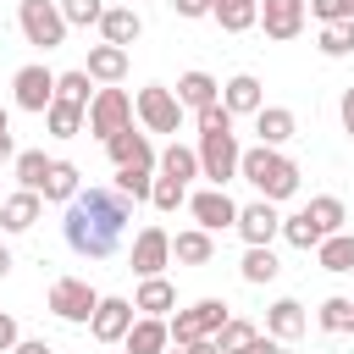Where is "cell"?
<instances>
[{
  "label": "cell",
  "mask_w": 354,
  "mask_h": 354,
  "mask_svg": "<svg viewBox=\"0 0 354 354\" xmlns=\"http://www.w3.org/2000/svg\"><path fill=\"white\" fill-rule=\"evenodd\" d=\"M127 221H133V199H122L116 188H77V199L61 216V238L83 260H111Z\"/></svg>",
  "instance_id": "1"
},
{
  "label": "cell",
  "mask_w": 354,
  "mask_h": 354,
  "mask_svg": "<svg viewBox=\"0 0 354 354\" xmlns=\"http://www.w3.org/2000/svg\"><path fill=\"white\" fill-rule=\"evenodd\" d=\"M238 177H243L260 199H271V205H282V199L299 194V166H293L282 149H266V144H254V149L238 155Z\"/></svg>",
  "instance_id": "2"
},
{
  "label": "cell",
  "mask_w": 354,
  "mask_h": 354,
  "mask_svg": "<svg viewBox=\"0 0 354 354\" xmlns=\"http://www.w3.org/2000/svg\"><path fill=\"white\" fill-rule=\"evenodd\" d=\"M122 127H133V94L127 88H94L88 111H83V133H94L100 144L116 138Z\"/></svg>",
  "instance_id": "3"
},
{
  "label": "cell",
  "mask_w": 354,
  "mask_h": 354,
  "mask_svg": "<svg viewBox=\"0 0 354 354\" xmlns=\"http://www.w3.org/2000/svg\"><path fill=\"white\" fill-rule=\"evenodd\" d=\"M227 299H194L188 310H177L171 321H166V332H171V343L183 348V343H199V337H216L221 326H227Z\"/></svg>",
  "instance_id": "4"
},
{
  "label": "cell",
  "mask_w": 354,
  "mask_h": 354,
  "mask_svg": "<svg viewBox=\"0 0 354 354\" xmlns=\"http://www.w3.org/2000/svg\"><path fill=\"white\" fill-rule=\"evenodd\" d=\"M17 28H22V39L39 44V50H61V44H66V17H61L55 0H22V6H17Z\"/></svg>",
  "instance_id": "5"
},
{
  "label": "cell",
  "mask_w": 354,
  "mask_h": 354,
  "mask_svg": "<svg viewBox=\"0 0 354 354\" xmlns=\"http://www.w3.org/2000/svg\"><path fill=\"white\" fill-rule=\"evenodd\" d=\"M194 155H199V177H210V188H227L232 177H238V133H199V144H194Z\"/></svg>",
  "instance_id": "6"
},
{
  "label": "cell",
  "mask_w": 354,
  "mask_h": 354,
  "mask_svg": "<svg viewBox=\"0 0 354 354\" xmlns=\"http://www.w3.org/2000/svg\"><path fill=\"white\" fill-rule=\"evenodd\" d=\"M94 304H100V293L88 288V277H55V282H50V310H55L66 326H88Z\"/></svg>",
  "instance_id": "7"
},
{
  "label": "cell",
  "mask_w": 354,
  "mask_h": 354,
  "mask_svg": "<svg viewBox=\"0 0 354 354\" xmlns=\"http://www.w3.org/2000/svg\"><path fill=\"white\" fill-rule=\"evenodd\" d=\"M133 116H138L149 133H177V127H183V105H177V94L160 88V83H149V88L133 94Z\"/></svg>",
  "instance_id": "8"
},
{
  "label": "cell",
  "mask_w": 354,
  "mask_h": 354,
  "mask_svg": "<svg viewBox=\"0 0 354 354\" xmlns=\"http://www.w3.org/2000/svg\"><path fill=\"white\" fill-rule=\"evenodd\" d=\"M11 100H17V111H33V116H44L50 105H55V72L50 66H22L17 77H11Z\"/></svg>",
  "instance_id": "9"
},
{
  "label": "cell",
  "mask_w": 354,
  "mask_h": 354,
  "mask_svg": "<svg viewBox=\"0 0 354 354\" xmlns=\"http://www.w3.org/2000/svg\"><path fill=\"white\" fill-rule=\"evenodd\" d=\"M166 260H171V232L155 227V221L138 227V238H133V249H127V266L138 271V282H144V277H160Z\"/></svg>",
  "instance_id": "10"
},
{
  "label": "cell",
  "mask_w": 354,
  "mask_h": 354,
  "mask_svg": "<svg viewBox=\"0 0 354 354\" xmlns=\"http://www.w3.org/2000/svg\"><path fill=\"white\" fill-rule=\"evenodd\" d=\"M133 321H138L133 299H122V293H100V304H94V315H88V332H94V343H122Z\"/></svg>",
  "instance_id": "11"
},
{
  "label": "cell",
  "mask_w": 354,
  "mask_h": 354,
  "mask_svg": "<svg viewBox=\"0 0 354 354\" xmlns=\"http://www.w3.org/2000/svg\"><path fill=\"white\" fill-rule=\"evenodd\" d=\"M238 238L249 243V249H271V238L282 232V216H277V205L271 199H254V205H238Z\"/></svg>",
  "instance_id": "12"
},
{
  "label": "cell",
  "mask_w": 354,
  "mask_h": 354,
  "mask_svg": "<svg viewBox=\"0 0 354 354\" xmlns=\"http://www.w3.org/2000/svg\"><path fill=\"white\" fill-rule=\"evenodd\" d=\"M105 155L116 160V171H155V144L138 127H122L116 138H105Z\"/></svg>",
  "instance_id": "13"
},
{
  "label": "cell",
  "mask_w": 354,
  "mask_h": 354,
  "mask_svg": "<svg viewBox=\"0 0 354 354\" xmlns=\"http://www.w3.org/2000/svg\"><path fill=\"white\" fill-rule=\"evenodd\" d=\"M304 22H310L304 0H260V28H266V39L288 44V39L304 33Z\"/></svg>",
  "instance_id": "14"
},
{
  "label": "cell",
  "mask_w": 354,
  "mask_h": 354,
  "mask_svg": "<svg viewBox=\"0 0 354 354\" xmlns=\"http://www.w3.org/2000/svg\"><path fill=\"white\" fill-rule=\"evenodd\" d=\"M188 216H194L205 232H221V227L238 221V205H232L227 188H199V194H188Z\"/></svg>",
  "instance_id": "15"
},
{
  "label": "cell",
  "mask_w": 354,
  "mask_h": 354,
  "mask_svg": "<svg viewBox=\"0 0 354 354\" xmlns=\"http://www.w3.org/2000/svg\"><path fill=\"white\" fill-rule=\"evenodd\" d=\"M221 105H227V116H254V111L266 105V94H260V77H254V72H238V77H227V83H221Z\"/></svg>",
  "instance_id": "16"
},
{
  "label": "cell",
  "mask_w": 354,
  "mask_h": 354,
  "mask_svg": "<svg viewBox=\"0 0 354 354\" xmlns=\"http://www.w3.org/2000/svg\"><path fill=\"white\" fill-rule=\"evenodd\" d=\"M304 326H310V315H304V304H299V299H277V304L266 310V337H277V343L304 337Z\"/></svg>",
  "instance_id": "17"
},
{
  "label": "cell",
  "mask_w": 354,
  "mask_h": 354,
  "mask_svg": "<svg viewBox=\"0 0 354 354\" xmlns=\"http://www.w3.org/2000/svg\"><path fill=\"white\" fill-rule=\"evenodd\" d=\"M83 72H88V83H100V88H116V83L127 77V50H116V44H94Z\"/></svg>",
  "instance_id": "18"
},
{
  "label": "cell",
  "mask_w": 354,
  "mask_h": 354,
  "mask_svg": "<svg viewBox=\"0 0 354 354\" xmlns=\"http://www.w3.org/2000/svg\"><path fill=\"white\" fill-rule=\"evenodd\" d=\"M171 94H177V105H183V111H205V105H216V100H221V83H216L210 72H199V66H194V72H183V77H177V88H171Z\"/></svg>",
  "instance_id": "19"
},
{
  "label": "cell",
  "mask_w": 354,
  "mask_h": 354,
  "mask_svg": "<svg viewBox=\"0 0 354 354\" xmlns=\"http://www.w3.org/2000/svg\"><path fill=\"white\" fill-rule=\"evenodd\" d=\"M254 133H260L266 149H282V144L299 133V122H293L288 105H260V111H254Z\"/></svg>",
  "instance_id": "20"
},
{
  "label": "cell",
  "mask_w": 354,
  "mask_h": 354,
  "mask_svg": "<svg viewBox=\"0 0 354 354\" xmlns=\"http://www.w3.org/2000/svg\"><path fill=\"white\" fill-rule=\"evenodd\" d=\"M133 310H138V315L166 321V315L177 310V288H171L166 277H144V282H138V293H133Z\"/></svg>",
  "instance_id": "21"
},
{
  "label": "cell",
  "mask_w": 354,
  "mask_h": 354,
  "mask_svg": "<svg viewBox=\"0 0 354 354\" xmlns=\"http://www.w3.org/2000/svg\"><path fill=\"white\" fill-rule=\"evenodd\" d=\"M39 210H44L39 194H28V188L6 194V199H0V232H28V227L39 221Z\"/></svg>",
  "instance_id": "22"
},
{
  "label": "cell",
  "mask_w": 354,
  "mask_h": 354,
  "mask_svg": "<svg viewBox=\"0 0 354 354\" xmlns=\"http://www.w3.org/2000/svg\"><path fill=\"white\" fill-rule=\"evenodd\" d=\"M122 348H127V354H166V348H171V332H166V321H155V315H138V321L127 326Z\"/></svg>",
  "instance_id": "23"
},
{
  "label": "cell",
  "mask_w": 354,
  "mask_h": 354,
  "mask_svg": "<svg viewBox=\"0 0 354 354\" xmlns=\"http://www.w3.org/2000/svg\"><path fill=\"white\" fill-rule=\"evenodd\" d=\"M100 33H105V44L127 50V44L144 33V17H138L133 6H105V17H100Z\"/></svg>",
  "instance_id": "24"
},
{
  "label": "cell",
  "mask_w": 354,
  "mask_h": 354,
  "mask_svg": "<svg viewBox=\"0 0 354 354\" xmlns=\"http://www.w3.org/2000/svg\"><path fill=\"white\" fill-rule=\"evenodd\" d=\"M171 260H183V266H210V260H216V238H210L205 227H183V232L171 238Z\"/></svg>",
  "instance_id": "25"
},
{
  "label": "cell",
  "mask_w": 354,
  "mask_h": 354,
  "mask_svg": "<svg viewBox=\"0 0 354 354\" xmlns=\"http://www.w3.org/2000/svg\"><path fill=\"white\" fill-rule=\"evenodd\" d=\"M304 216H310V227H315L321 238L343 232V221H348V210H343V199H337V194H315V199L304 205Z\"/></svg>",
  "instance_id": "26"
},
{
  "label": "cell",
  "mask_w": 354,
  "mask_h": 354,
  "mask_svg": "<svg viewBox=\"0 0 354 354\" xmlns=\"http://www.w3.org/2000/svg\"><path fill=\"white\" fill-rule=\"evenodd\" d=\"M155 166H160V177H177L183 188H188V183L199 177V155H194L188 144H166V149L155 155Z\"/></svg>",
  "instance_id": "27"
},
{
  "label": "cell",
  "mask_w": 354,
  "mask_h": 354,
  "mask_svg": "<svg viewBox=\"0 0 354 354\" xmlns=\"http://www.w3.org/2000/svg\"><path fill=\"white\" fill-rule=\"evenodd\" d=\"M11 171H17V188H28V194H44V177H50V155H44V149H17Z\"/></svg>",
  "instance_id": "28"
},
{
  "label": "cell",
  "mask_w": 354,
  "mask_h": 354,
  "mask_svg": "<svg viewBox=\"0 0 354 354\" xmlns=\"http://www.w3.org/2000/svg\"><path fill=\"white\" fill-rule=\"evenodd\" d=\"M210 17L221 22V33H249L260 22V6H249V0H210Z\"/></svg>",
  "instance_id": "29"
},
{
  "label": "cell",
  "mask_w": 354,
  "mask_h": 354,
  "mask_svg": "<svg viewBox=\"0 0 354 354\" xmlns=\"http://www.w3.org/2000/svg\"><path fill=\"white\" fill-rule=\"evenodd\" d=\"M315 260H321V271H354V232H332V238H321L315 243Z\"/></svg>",
  "instance_id": "30"
},
{
  "label": "cell",
  "mask_w": 354,
  "mask_h": 354,
  "mask_svg": "<svg viewBox=\"0 0 354 354\" xmlns=\"http://www.w3.org/2000/svg\"><path fill=\"white\" fill-rule=\"evenodd\" d=\"M39 199L72 205V199H77V166H72V160H50V177H44V194H39Z\"/></svg>",
  "instance_id": "31"
},
{
  "label": "cell",
  "mask_w": 354,
  "mask_h": 354,
  "mask_svg": "<svg viewBox=\"0 0 354 354\" xmlns=\"http://www.w3.org/2000/svg\"><path fill=\"white\" fill-rule=\"evenodd\" d=\"M277 254L271 249H243V260H238V277L249 282V288H266V282H277Z\"/></svg>",
  "instance_id": "32"
},
{
  "label": "cell",
  "mask_w": 354,
  "mask_h": 354,
  "mask_svg": "<svg viewBox=\"0 0 354 354\" xmlns=\"http://www.w3.org/2000/svg\"><path fill=\"white\" fill-rule=\"evenodd\" d=\"M55 100L61 105H77V111H88V100H94V83H88V72L77 66V72H55Z\"/></svg>",
  "instance_id": "33"
},
{
  "label": "cell",
  "mask_w": 354,
  "mask_h": 354,
  "mask_svg": "<svg viewBox=\"0 0 354 354\" xmlns=\"http://www.w3.org/2000/svg\"><path fill=\"white\" fill-rule=\"evenodd\" d=\"M315 321H321V332H354V299H343V293L321 299Z\"/></svg>",
  "instance_id": "34"
},
{
  "label": "cell",
  "mask_w": 354,
  "mask_h": 354,
  "mask_svg": "<svg viewBox=\"0 0 354 354\" xmlns=\"http://www.w3.org/2000/svg\"><path fill=\"white\" fill-rule=\"evenodd\" d=\"M315 50H321L326 61H343V55H354V22H326Z\"/></svg>",
  "instance_id": "35"
},
{
  "label": "cell",
  "mask_w": 354,
  "mask_h": 354,
  "mask_svg": "<svg viewBox=\"0 0 354 354\" xmlns=\"http://www.w3.org/2000/svg\"><path fill=\"white\" fill-rule=\"evenodd\" d=\"M44 127H50V138H77V133H83V111L55 100V105L44 111Z\"/></svg>",
  "instance_id": "36"
},
{
  "label": "cell",
  "mask_w": 354,
  "mask_h": 354,
  "mask_svg": "<svg viewBox=\"0 0 354 354\" xmlns=\"http://www.w3.org/2000/svg\"><path fill=\"white\" fill-rule=\"evenodd\" d=\"M254 337H260V326H249V321H238V315H227V326L216 332V348H221V354H243V348H249Z\"/></svg>",
  "instance_id": "37"
},
{
  "label": "cell",
  "mask_w": 354,
  "mask_h": 354,
  "mask_svg": "<svg viewBox=\"0 0 354 354\" xmlns=\"http://www.w3.org/2000/svg\"><path fill=\"white\" fill-rule=\"evenodd\" d=\"M149 205H155V210H183V205H188V188H183L177 177H155V183H149Z\"/></svg>",
  "instance_id": "38"
},
{
  "label": "cell",
  "mask_w": 354,
  "mask_h": 354,
  "mask_svg": "<svg viewBox=\"0 0 354 354\" xmlns=\"http://www.w3.org/2000/svg\"><path fill=\"white\" fill-rule=\"evenodd\" d=\"M282 238H288L293 249H315V243H321V232L310 227V216H304V210H293V216H282Z\"/></svg>",
  "instance_id": "39"
},
{
  "label": "cell",
  "mask_w": 354,
  "mask_h": 354,
  "mask_svg": "<svg viewBox=\"0 0 354 354\" xmlns=\"http://www.w3.org/2000/svg\"><path fill=\"white\" fill-rule=\"evenodd\" d=\"M61 17H66V28H88L105 17V0H61Z\"/></svg>",
  "instance_id": "40"
},
{
  "label": "cell",
  "mask_w": 354,
  "mask_h": 354,
  "mask_svg": "<svg viewBox=\"0 0 354 354\" xmlns=\"http://www.w3.org/2000/svg\"><path fill=\"white\" fill-rule=\"evenodd\" d=\"M304 11L326 28V22H354V0H304Z\"/></svg>",
  "instance_id": "41"
},
{
  "label": "cell",
  "mask_w": 354,
  "mask_h": 354,
  "mask_svg": "<svg viewBox=\"0 0 354 354\" xmlns=\"http://www.w3.org/2000/svg\"><path fill=\"white\" fill-rule=\"evenodd\" d=\"M149 183H155V171H116V194L122 199H149Z\"/></svg>",
  "instance_id": "42"
},
{
  "label": "cell",
  "mask_w": 354,
  "mask_h": 354,
  "mask_svg": "<svg viewBox=\"0 0 354 354\" xmlns=\"http://www.w3.org/2000/svg\"><path fill=\"white\" fill-rule=\"evenodd\" d=\"M194 127H199V133H232V116H227V105L216 100V105L194 111Z\"/></svg>",
  "instance_id": "43"
},
{
  "label": "cell",
  "mask_w": 354,
  "mask_h": 354,
  "mask_svg": "<svg viewBox=\"0 0 354 354\" xmlns=\"http://www.w3.org/2000/svg\"><path fill=\"white\" fill-rule=\"evenodd\" d=\"M177 17H210V0H166Z\"/></svg>",
  "instance_id": "44"
},
{
  "label": "cell",
  "mask_w": 354,
  "mask_h": 354,
  "mask_svg": "<svg viewBox=\"0 0 354 354\" xmlns=\"http://www.w3.org/2000/svg\"><path fill=\"white\" fill-rule=\"evenodd\" d=\"M17 337H22V332H17V321H11V315H0V354H11V348H17Z\"/></svg>",
  "instance_id": "45"
},
{
  "label": "cell",
  "mask_w": 354,
  "mask_h": 354,
  "mask_svg": "<svg viewBox=\"0 0 354 354\" xmlns=\"http://www.w3.org/2000/svg\"><path fill=\"white\" fill-rule=\"evenodd\" d=\"M337 116H343V133L354 138V88H343V100H337Z\"/></svg>",
  "instance_id": "46"
},
{
  "label": "cell",
  "mask_w": 354,
  "mask_h": 354,
  "mask_svg": "<svg viewBox=\"0 0 354 354\" xmlns=\"http://www.w3.org/2000/svg\"><path fill=\"white\" fill-rule=\"evenodd\" d=\"M243 354H288V348H282V343H277V337H266V332H260V337H254V343H249V348H243Z\"/></svg>",
  "instance_id": "47"
},
{
  "label": "cell",
  "mask_w": 354,
  "mask_h": 354,
  "mask_svg": "<svg viewBox=\"0 0 354 354\" xmlns=\"http://www.w3.org/2000/svg\"><path fill=\"white\" fill-rule=\"evenodd\" d=\"M11 354H55V348H50L44 337H17V348H11Z\"/></svg>",
  "instance_id": "48"
},
{
  "label": "cell",
  "mask_w": 354,
  "mask_h": 354,
  "mask_svg": "<svg viewBox=\"0 0 354 354\" xmlns=\"http://www.w3.org/2000/svg\"><path fill=\"white\" fill-rule=\"evenodd\" d=\"M183 354H221L216 337H199V343H183Z\"/></svg>",
  "instance_id": "49"
},
{
  "label": "cell",
  "mask_w": 354,
  "mask_h": 354,
  "mask_svg": "<svg viewBox=\"0 0 354 354\" xmlns=\"http://www.w3.org/2000/svg\"><path fill=\"white\" fill-rule=\"evenodd\" d=\"M6 160H17V144H11V133H0V166Z\"/></svg>",
  "instance_id": "50"
},
{
  "label": "cell",
  "mask_w": 354,
  "mask_h": 354,
  "mask_svg": "<svg viewBox=\"0 0 354 354\" xmlns=\"http://www.w3.org/2000/svg\"><path fill=\"white\" fill-rule=\"evenodd\" d=\"M0 277H11V249L0 243Z\"/></svg>",
  "instance_id": "51"
},
{
  "label": "cell",
  "mask_w": 354,
  "mask_h": 354,
  "mask_svg": "<svg viewBox=\"0 0 354 354\" xmlns=\"http://www.w3.org/2000/svg\"><path fill=\"white\" fill-rule=\"evenodd\" d=\"M0 133H11V116H6V105H0Z\"/></svg>",
  "instance_id": "52"
},
{
  "label": "cell",
  "mask_w": 354,
  "mask_h": 354,
  "mask_svg": "<svg viewBox=\"0 0 354 354\" xmlns=\"http://www.w3.org/2000/svg\"><path fill=\"white\" fill-rule=\"evenodd\" d=\"M166 354H183V348H177V343H171V348H166Z\"/></svg>",
  "instance_id": "53"
},
{
  "label": "cell",
  "mask_w": 354,
  "mask_h": 354,
  "mask_svg": "<svg viewBox=\"0 0 354 354\" xmlns=\"http://www.w3.org/2000/svg\"><path fill=\"white\" fill-rule=\"evenodd\" d=\"M249 6H260V0H249Z\"/></svg>",
  "instance_id": "54"
},
{
  "label": "cell",
  "mask_w": 354,
  "mask_h": 354,
  "mask_svg": "<svg viewBox=\"0 0 354 354\" xmlns=\"http://www.w3.org/2000/svg\"><path fill=\"white\" fill-rule=\"evenodd\" d=\"M0 199H6V194H0Z\"/></svg>",
  "instance_id": "55"
}]
</instances>
